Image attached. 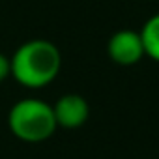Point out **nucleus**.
<instances>
[{
    "mask_svg": "<svg viewBox=\"0 0 159 159\" xmlns=\"http://www.w3.org/2000/svg\"><path fill=\"white\" fill-rule=\"evenodd\" d=\"M11 77L25 88L49 86L62 69V52L49 39H28L10 56Z\"/></svg>",
    "mask_w": 159,
    "mask_h": 159,
    "instance_id": "nucleus-1",
    "label": "nucleus"
},
{
    "mask_svg": "<svg viewBox=\"0 0 159 159\" xmlns=\"http://www.w3.org/2000/svg\"><path fill=\"white\" fill-rule=\"evenodd\" d=\"M11 135L23 142H43L58 129L52 105L39 98H25L13 103L8 112Z\"/></svg>",
    "mask_w": 159,
    "mask_h": 159,
    "instance_id": "nucleus-2",
    "label": "nucleus"
},
{
    "mask_svg": "<svg viewBox=\"0 0 159 159\" xmlns=\"http://www.w3.org/2000/svg\"><path fill=\"white\" fill-rule=\"evenodd\" d=\"M107 52L114 64L124 66V67L135 66L146 56L140 32L131 30V28H122L114 32L107 43Z\"/></svg>",
    "mask_w": 159,
    "mask_h": 159,
    "instance_id": "nucleus-3",
    "label": "nucleus"
},
{
    "mask_svg": "<svg viewBox=\"0 0 159 159\" xmlns=\"http://www.w3.org/2000/svg\"><path fill=\"white\" fill-rule=\"evenodd\" d=\"M52 112L56 118V125L64 129H77L88 122L90 105L79 94H64L52 105Z\"/></svg>",
    "mask_w": 159,
    "mask_h": 159,
    "instance_id": "nucleus-4",
    "label": "nucleus"
},
{
    "mask_svg": "<svg viewBox=\"0 0 159 159\" xmlns=\"http://www.w3.org/2000/svg\"><path fill=\"white\" fill-rule=\"evenodd\" d=\"M139 32H140V38H142V45H144L146 56H150L152 60L159 62V13L152 15L142 25V28Z\"/></svg>",
    "mask_w": 159,
    "mask_h": 159,
    "instance_id": "nucleus-5",
    "label": "nucleus"
},
{
    "mask_svg": "<svg viewBox=\"0 0 159 159\" xmlns=\"http://www.w3.org/2000/svg\"><path fill=\"white\" fill-rule=\"evenodd\" d=\"M8 77H11V60L4 52H0V83H4Z\"/></svg>",
    "mask_w": 159,
    "mask_h": 159,
    "instance_id": "nucleus-6",
    "label": "nucleus"
}]
</instances>
